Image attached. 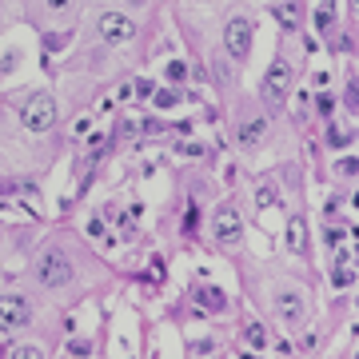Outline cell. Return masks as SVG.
Listing matches in <instances>:
<instances>
[{
    "label": "cell",
    "mask_w": 359,
    "mask_h": 359,
    "mask_svg": "<svg viewBox=\"0 0 359 359\" xmlns=\"http://www.w3.org/2000/svg\"><path fill=\"white\" fill-rule=\"evenodd\" d=\"M271 308H276V316L283 320V327H292V332H299V327L308 323V304H304V292H299V287H292V283H283L280 292L271 295Z\"/></svg>",
    "instance_id": "1"
},
{
    "label": "cell",
    "mask_w": 359,
    "mask_h": 359,
    "mask_svg": "<svg viewBox=\"0 0 359 359\" xmlns=\"http://www.w3.org/2000/svg\"><path fill=\"white\" fill-rule=\"evenodd\" d=\"M32 276H36L40 287H68L72 283V264H68L65 252H44V256H36V268H32Z\"/></svg>",
    "instance_id": "2"
},
{
    "label": "cell",
    "mask_w": 359,
    "mask_h": 359,
    "mask_svg": "<svg viewBox=\"0 0 359 359\" xmlns=\"http://www.w3.org/2000/svg\"><path fill=\"white\" fill-rule=\"evenodd\" d=\"M56 124V100H52L48 92H36V96H28L25 104V128L44 136V132Z\"/></svg>",
    "instance_id": "3"
},
{
    "label": "cell",
    "mask_w": 359,
    "mask_h": 359,
    "mask_svg": "<svg viewBox=\"0 0 359 359\" xmlns=\"http://www.w3.org/2000/svg\"><path fill=\"white\" fill-rule=\"evenodd\" d=\"M32 323V308H28L25 295H0V332L16 335Z\"/></svg>",
    "instance_id": "4"
},
{
    "label": "cell",
    "mask_w": 359,
    "mask_h": 359,
    "mask_svg": "<svg viewBox=\"0 0 359 359\" xmlns=\"http://www.w3.org/2000/svg\"><path fill=\"white\" fill-rule=\"evenodd\" d=\"M224 48H228L231 60H244L252 52V20L248 16H231L224 25Z\"/></svg>",
    "instance_id": "5"
},
{
    "label": "cell",
    "mask_w": 359,
    "mask_h": 359,
    "mask_svg": "<svg viewBox=\"0 0 359 359\" xmlns=\"http://www.w3.org/2000/svg\"><path fill=\"white\" fill-rule=\"evenodd\" d=\"M96 32H100L104 44H128V40L136 36V25L120 13H104L100 20H96Z\"/></svg>",
    "instance_id": "6"
},
{
    "label": "cell",
    "mask_w": 359,
    "mask_h": 359,
    "mask_svg": "<svg viewBox=\"0 0 359 359\" xmlns=\"http://www.w3.org/2000/svg\"><path fill=\"white\" fill-rule=\"evenodd\" d=\"M287 84H292V68H287V60H276V65L268 68V76H264V100H268L271 108H280V104L287 100Z\"/></svg>",
    "instance_id": "7"
},
{
    "label": "cell",
    "mask_w": 359,
    "mask_h": 359,
    "mask_svg": "<svg viewBox=\"0 0 359 359\" xmlns=\"http://www.w3.org/2000/svg\"><path fill=\"white\" fill-rule=\"evenodd\" d=\"M212 231H216L219 244H240V236H244V224H240V216H236L231 208H219V212H216V224H212Z\"/></svg>",
    "instance_id": "8"
},
{
    "label": "cell",
    "mask_w": 359,
    "mask_h": 359,
    "mask_svg": "<svg viewBox=\"0 0 359 359\" xmlns=\"http://www.w3.org/2000/svg\"><path fill=\"white\" fill-rule=\"evenodd\" d=\"M236 136H240V148H259L264 136H268V120H259V116H256V120H248Z\"/></svg>",
    "instance_id": "9"
},
{
    "label": "cell",
    "mask_w": 359,
    "mask_h": 359,
    "mask_svg": "<svg viewBox=\"0 0 359 359\" xmlns=\"http://www.w3.org/2000/svg\"><path fill=\"white\" fill-rule=\"evenodd\" d=\"M276 20H280L287 32H295V25H299V4H295V0H283V4H276Z\"/></svg>",
    "instance_id": "10"
},
{
    "label": "cell",
    "mask_w": 359,
    "mask_h": 359,
    "mask_svg": "<svg viewBox=\"0 0 359 359\" xmlns=\"http://www.w3.org/2000/svg\"><path fill=\"white\" fill-rule=\"evenodd\" d=\"M304 244H308V231H304V219L292 216L287 219V248L292 252H304Z\"/></svg>",
    "instance_id": "11"
},
{
    "label": "cell",
    "mask_w": 359,
    "mask_h": 359,
    "mask_svg": "<svg viewBox=\"0 0 359 359\" xmlns=\"http://www.w3.org/2000/svg\"><path fill=\"white\" fill-rule=\"evenodd\" d=\"M4 359H44V351H40L36 344H16L4 351Z\"/></svg>",
    "instance_id": "12"
},
{
    "label": "cell",
    "mask_w": 359,
    "mask_h": 359,
    "mask_svg": "<svg viewBox=\"0 0 359 359\" xmlns=\"http://www.w3.org/2000/svg\"><path fill=\"white\" fill-rule=\"evenodd\" d=\"M332 283L347 292V287L355 283V268H351V264H339V268H332Z\"/></svg>",
    "instance_id": "13"
},
{
    "label": "cell",
    "mask_w": 359,
    "mask_h": 359,
    "mask_svg": "<svg viewBox=\"0 0 359 359\" xmlns=\"http://www.w3.org/2000/svg\"><path fill=\"white\" fill-rule=\"evenodd\" d=\"M244 335H248V344H252V347H268V332H264V323L252 320V323L244 327Z\"/></svg>",
    "instance_id": "14"
},
{
    "label": "cell",
    "mask_w": 359,
    "mask_h": 359,
    "mask_svg": "<svg viewBox=\"0 0 359 359\" xmlns=\"http://www.w3.org/2000/svg\"><path fill=\"white\" fill-rule=\"evenodd\" d=\"M196 299H200L204 308H212V311H219V308H224V295H219L216 287H204V292L196 295Z\"/></svg>",
    "instance_id": "15"
},
{
    "label": "cell",
    "mask_w": 359,
    "mask_h": 359,
    "mask_svg": "<svg viewBox=\"0 0 359 359\" xmlns=\"http://www.w3.org/2000/svg\"><path fill=\"white\" fill-rule=\"evenodd\" d=\"M256 204H259V208H268V204H280V196H276V188H268V184H264V188L256 192Z\"/></svg>",
    "instance_id": "16"
},
{
    "label": "cell",
    "mask_w": 359,
    "mask_h": 359,
    "mask_svg": "<svg viewBox=\"0 0 359 359\" xmlns=\"http://www.w3.org/2000/svg\"><path fill=\"white\" fill-rule=\"evenodd\" d=\"M168 80H188V65H184V60H172V65H168Z\"/></svg>",
    "instance_id": "17"
},
{
    "label": "cell",
    "mask_w": 359,
    "mask_h": 359,
    "mask_svg": "<svg viewBox=\"0 0 359 359\" xmlns=\"http://www.w3.org/2000/svg\"><path fill=\"white\" fill-rule=\"evenodd\" d=\"M176 100H180V96H176L172 88H160V92H156V108H172Z\"/></svg>",
    "instance_id": "18"
},
{
    "label": "cell",
    "mask_w": 359,
    "mask_h": 359,
    "mask_svg": "<svg viewBox=\"0 0 359 359\" xmlns=\"http://www.w3.org/2000/svg\"><path fill=\"white\" fill-rule=\"evenodd\" d=\"M132 92H140V100H148V96L156 92V84H152V80H136V84H132Z\"/></svg>",
    "instance_id": "19"
},
{
    "label": "cell",
    "mask_w": 359,
    "mask_h": 359,
    "mask_svg": "<svg viewBox=\"0 0 359 359\" xmlns=\"http://www.w3.org/2000/svg\"><path fill=\"white\" fill-rule=\"evenodd\" d=\"M327 244H344V228H327Z\"/></svg>",
    "instance_id": "20"
},
{
    "label": "cell",
    "mask_w": 359,
    "mask_h": 359,
    "mask_svg": "<svg viewBox=\"0 0 359 359\" xmlns=\"http://www.w3.org/2000/svg\"><path fill=\"white\" fill-rule=\"evenodd\" d=\"M327 140H332L335 148H339V144H347V132H335V128H332V132H327Z\"/></svg>",
    "instance_id": "21"
},
{
    "label": "cell",
    "mask_w": 359,
    "mask_h": 359,
    "mask_svg": "<svg viewBox=\"0 0 359 359\" xmlns=\"http://www.w3.org/2000/svg\"><path fill=\"white\" fill-rule=\"evenodd\" d=\"M88 351H92V347L84 344V339H80V344H72V355H80V359H84V355H88Z\"/></svg>",
    "instance_id": "22"
},
{
    "label": "cell",
    "mask_w": 359,
    "mask_h": 359,
    "mask_svg": "<svg viewBox=\"0 0 359 359\" xmlns=\"http://www.w3.org/2000/svg\"><path fill=\"white\" fill-rule=\"evenodd\" d=\"M44 4H48V8H56V13H60V8H68V0H44Z\"/></svg>",
    "instance_id": "23"
},
{
    "label": "cell",
    "mask_w": 359,
    "mask_h": 359,
    "mask_svg": "<svg viewBox=\"0 0 359 359\" xmlns=\"http://www.w3.org/2000/svg\"><path fill=\"white\" fill-rule=\"evenodd\" d=\"M128 4H132V8H144V0H128Z\"/></svg>",
    "instance_id": "24"
}]
</instances>
